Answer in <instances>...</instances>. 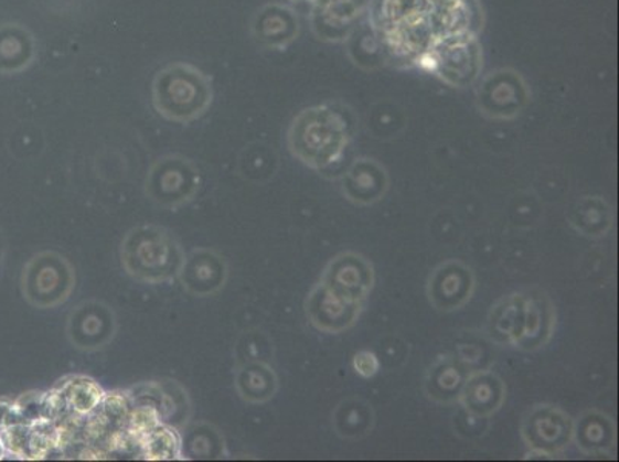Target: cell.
Wrapping results in <instances>:
<instances>
[{
    "label": "cell",
    "instance_id": "obj_11",
    "mask_svg": "<svg viewBox=\"0 0 619 462\" xmlns=\"http://www.w3.org/2000/svg\"><path fill=\"white\" fill-rule=\"evenodd\" d=\"M118 332L116 314L103 301L82 302L70 313L67 337L73 347L82 352H95L115 340Z\"/></svg>",
    "mask_w": 619,
    "mask_h": 462
},
{
    "label": "cell",
    "instance_id": "obj_2",
    "mask_svg": "<svg viewBox=\"0 0 619 462\" xmlns=\"http://www.w3.org/2000/svg\"><path fill=\"white\" fill-rule=\"evenodd\" d=\"M184 251L177 238L158 225H139L120 247L124 269L136 281L158 286L179 277Z\"/></svg>",
    "mask_w": 619,
    "mask_h": 462
},
{
    "label": "cell",
    "instance_id": "obj_8",
    "mask_svg": "<svg viewBox=\"0 0 619 462\" xmlns=\"http://www.w3.org/2000/svg\"><path fill=\"white\" fill-rule=\"evenodd\" d=\"M201 186L200 170L178 154L158 159L147 174L146 193L162 207L177 208L194 200Z\"/></svg>",
    "mask_w": 619,
    "mask_h": 462
},
{
    "label": "cell",
    "instance_id": "obj_20",
    "mask_svg": "<svg viewBox=\"0 0 619 462\" xmlns=\"http://www.w3.org/2000/svg\"><path fill=\"white\" fill-rule=\"evenodd\" d=\"M617 422L599 409L583 411L574 419V444L587 456H605L617 448Z\"/></svg>",
    "mask_w": 619,
    "mask_h": 462
},
{
    "label": "cell",
    "instance_id": "obj_10",
    "mask_svg": "<svg viewBox=\"0 0 619 462\" xmlns=\"http://www.w3.org/2000/svg\"><path fill=\"white\" fill-rule=\"evenodd\" d=\"M477 277L469 264L449 259L439 264L427 279V298L436 312L453 313L472 301Z\"/></svg>",
    "mask_w": 619,
    "mask_h": 462
},
{
    "label": "cell",
    "instance_id": "obj_25",
    "mask_svg": "<svg viewBox=\"0 0 619 462\" xmlns=\"http://www.w3.org/2000/svg\"><path fill=\"white\" fill-rule=\"evenodd\" d=\"M434 11L431 0H370L367 15L377 33H381L393 25L415 21Z\"/></svg>",
    "mask_w": 619,
    "mask_h": 462
},
{
    "label": "cell",
    "instance_id": "obj_31",
    "mask_svg": "<svg viewBox=\"0 0 619 462\" xmlns=\"http://www.w3.org/2000/svg\"><path fill=\"white\" fill-rule=\"evenodd\" d=\"M353 370L361 376V378L370 379L377 375L380 372L381 363L375 353L370 351L357 352L353 356Z\"/></svg>",
    "mask_w": 619,
    "mask_h": 462
},
{
    "label": "cell",
    "instance_id": "obj_19",
    "mask_svg": "<svg viewBox=\"0 0 619 462\" xmlns=\"http://www.w3.org/2000/svg\"><path fill=\"white\" fill-rule=\"evenodd\" d=\"M473 368L458 355H441L428 366L424 376V394L439 406L458 402L461 388Z\"/></svg>",
    "mask_w": 619,
    "mask_h": 462
},
{
    "label": "cell",
    "instance_id": "obj_1",
    "mask_svg": "<svg viewBox=\"0 0 619 462\" xmlns=\"http://www.w3.org/2000/svg\"><path fill=\"white\" fill-rule=\"evenodd\" d=\"M356 123L344 105L324 104L306 108L291 120L287 146L299 162L324 172L340 162L352 142Z\"/></svg>",
    "mask_w": 619,
    "mask_h": 462
},
{
    "label": "cell",
    "instance_id": "obj_15",
    "mask_svg": "<svg viewBox=\"0 0 619 462\" xmlns=\"http://www.w3.org/2000/svg\"><path fill=\"white\" fill-rule=\"evenodd\" d=\"M179 278L184 289L193 297H213L227 283L228 266L216 251L196 248L185 256Z\"/></svg>",
    "mask_w": 619,
    "mask_h": 462
},
{
    "label": "cell",
    "instance_id": "obj_23",
    "mask_svg": "<svg viewBox=\"0 0 619 462\" xmlns=\"http://www.w3.org/2000/svg\"><path fill=\"white\" fill-rule=\"evenodd\" d=\"M523 290L505 294L490 310L487 336L498 347H513L523 320Z\"/></svg>",
    "mask_w": 619,
    "mask_h": 462
},
{
    "label": "cell",
    "instance_id": "obj_12",
    "mask_svg": "<svg viewBox=\"0 0 619 462\" xmlns=\"http://www.w3.org/2000/svg\"><path fill=\"white\" fill-rule=\"evenodd\" d=\"M523 320H521L520 335L512 348L515 351L533 353L546 347L555 336L556 307L547 291L532 287L523 290Z\"/></svg>",
    "mask_w": 619,
    "mask_h": 462
},
{
    "label": "cell",
    "instance_id": "obj_22",
    "mask_svg": "<svg viewBox=\"0 0 619 462\" xmlns=\"http://www.w3.org/2000/svg\"><path fill=\"white\" fill-rule=\"evenodd\" d=\"M345 44L350 61L365 72H375L392 62L391 53L381 34L370 22L367 13L362 15L360 22L354 25Z\"/></svg>",
    "mask_w": 619,
    "mask_h": 462
},
{
    "label": "cell",
    "instance_id": "obj_4",
    "mask_svg": "<svg viewBox=\"0 0 619 462\" xmlns=\"http://www.w3.org/2000/svg\"><path fill=\"white\" fill-rule=\"evenodd\" d=\"M419 67L434 73L447 87L457 90L474 87L484 68L480 36L450 34L439 37Z\"/></svg>",
    "mask_w": 619,
    "mask_h": 462
},
{
    "label": "cell",
    "instance_id": "obj_14",
    "mask_svg": "<svg viewBox=\"0 0 619 462\" xmlns=\"http://www.w3.org/2000/svg\"><path fill=\"white\" fill-rule=\"evenodd\" d=\"M364 312V305L352 304L318 282L306 299L310 324L327 335H341L353 329Z\"/></svg>",
    "mask_w": 619,
    "mask_h": 462
},
{
    "label": "cell",
    "instance_id": "obj_16",
    "mask_svg": "<svg viewBox=\"0 0 619 462\" xmlns=\"http://www.w3.org/2000/svg\"><path fill=\"white\" fill-rule=\"evenodd\" d=\"M391 189L385 166L373 158H360L342 174L341 190L346 201L370 207L383 201Z\"/></svg>",
    "mask_w": 619,
    "mask_h": 462
},
{
    "label": "cell",
    "instance_id": "obj_30",
    "mask_svg": "<svg viewBox=\"0 0 619 462\" xmlns=\"http://www.w3.org/2000/svg\"><path fill=\"white\" fill-rule=\"evenodd\" d=\"M224 448V440H222L221 434L217 432H212L210 427L206 430L194 429L192 433L186 437V440L182 442V449H185L186 455L189 458H217L221 455V450Z\"/></svg>",
    "mask_w": 619,
    "mask_h": 462
},
{
    "label": "cell",
    "instance_id": "obj_32",
    "mask_svg": "<svg viewBox=\"0 0 619 462\" xmlns=\"http://www.w3.org/2000/svg\"><path fill=\"white\" fill-rule=\"evenodd\" d=\"M14 425H21L14 402H0V430Z\"/></svg>",
    "mask_w": 619,
    "mask_h": 462
},
{
    "label": "cell",
    "instance_id": "obj_9",
    "mask_svg": "<svg viewBox=\"0 0 619 462\" xmlns=\"http://www.w3.org/2000/svg\"><path fill=\"white\" fill-rule=\"evenodd\" d=\"M319 282L337 297L365 307L375 287V267L364 255L342 251L327 264Z\"/></svg>",
    "mask_w": 619,
    "mask_h": 462
},
{
    "label": "cell",
    "instance_id": "obj_18",
    "mask_svg": "<svg viewBox=\"0 0 619 462\" xmlns=\"http://www.w3.org/2000/svg\"><path fill=\"white\" fill-rule=\"evenodd\" d=\"M301 23L294 8L284 3H267L255 14L252 34L264 49L284 50L298 39Z\"/></svg>",
    "mask_w": 619,
    "mask_h": 462
},
{
    "label": "cell",
    "instance_id": "obj_29",
    "mask_svg": "<svg viewBox=\"0 0 619 462\" xmlns=\"http://www.w3.org/2000/svg\"><path fill=\"white\" fill-rule=\"evenodd\" d=\"M140 455L148 461H171L182 456V440L173 426L156 427L143 438Z\"/></svg>",
    "mask_w": 619,
    "mask_h": 462
},
{
    "label": "cell",
    "instance_id": "obj_7",
    "mask_svg": "<svg viewBox=\"0 0 619 462\" xmlns=\"http://www.w3.org/2000/svg\"><path fill=\"white\" fill-rule=\"evenodd\" d=\"M529 456L558 458L574 444V418L553 404H538L525 411L520 426Z\"/></svg>",
    "mask_w": 619,
    "mask_h": 462
},
{
    "label": "cell",
    "instance_id": "obj_26",
    "mask_svg": "<svg viewBox=\"0 0 619 462\" xmlns=\"http://www.w3.org/2000/svg\"><path fill=\"white\" fill-rule=\"evenodd\" d=\"M36 57V44L21 25L0 26V72L15 73L29 68Z\"/></svg>",
    "mask_w": 619,
    "mask_h": 462
},
{
    "label": "cell",
    "instance_id": "obj_6",
    "mask_svg": "<svg viewBox=\"0 0 619 462\" xmlns=\"http://www.w3.org/2000/svg\"><path fill=\"white\" fill-rule=\"evenodd\" d=\"M532 100L527 80L515 68H497L481 76L474 90L478 111L490 120H515Z\"/></svg>",
    "mask_w": 619,
    "mask_h": 462
},
{
    "label": "cell",
    "instance_id": "obj_21",
    "mask_svg": "<svg viewBox=\"0 0 619 462\" xmlns=\"http://www.w3.org/2000/svg\"><path fill=\"white\" fill-rule=\"evenodd\" d=\"M567 223L587 239H602L612 232L615 209L602 196H581L566 212Z\"/></svg>",
    "mask_w": 619,
    "mask_h": 462
},
{
    "label": "cell",
    "instance_id": "obj_13",
    "mask_svg": "<svg viewBox=\"0 0 619 462\" xmlns=\"http://www.w3.org/2000/svg\"><path fill=\"white\" fill-rule=\"evenodd\" d=\"M370 0H314L310 26L319 41L345 42L354 25L367 13Z\"/></svg>",
    "mask_w": 619,
    "mask_h": 462
},
{
    "label": "cell",
    "instance_id": "obj_35",
    "mask_svg": "<svg viewBox=\"0 0 619 462\" xmlns=\"http://www.w3.org/2000/svg\"><path fill=\"white\" fill-rule=\"evenodd\" d=\"M290 2H295V3H313L314 0H290Z\"/></svg>",
    "mask_w": 619,
    "mask_h": 462
},
{
    "label": "cell",
    "instance_id": "obj_5",
    "mask_svg": "<svg viewBox=\"0 0 619 462\" xmlns=\"http://www.w3.org/2000/svg\"><path fill=\"white\" fill-rule=\"evenodd\" d=\"M76 271L57 251H42L30 259L22 273L23 298L36 309H56L72 297Z\"/></svg>",
    "mask_w": 619,
    "mask_h": 462
},
{
    "label": "cell",
    "instance_id": "obj_34",
    "mask_svg": "<svg viewBox=\"0 0 619 462\" xmlns=\"http://www.w3.org/2000/svg\"><path fill=\"white\" fill-rule=\"evenodd\" d=\"M6 448H3L2 441H0V460L6 456Z\"/></svg>",
    "mask_w": 619,
    "mask_h": 462
},
{
    "label": "cell",
    "instance_id": "obj_28",
    "mask_svg": "<svg viewBox=\"0 0 619 462\" xmlns=\"http://www.w3.org/2000/svg\"><path fill=\"white\" fill-rule=\"evenodd\" d=\"M57 388L64 396L68 411L82 418L95 411L105 396L104 388L88 376H68L61 380Z\"/></svg>",
    "mask_w": 619,
    "mask_h": 462
},
{
    "label": "cell",
    "instance_id": "obj_17",
    "mask_svg": "<svg viewBox=\"0 0 619 462\" xmlns=\"http://www.w3.org/2000/svg\"><path fill=\"white\" fill-rule=\"evenodd\" d=\"M508 399V386L493 370H472L459 394L458 404L470 417L489 419L502 409Z\"/></svg>",
    "mask_w": 619,
    "mask_h": 462
},
{
    "label": "cell",
    "instance_id": "obj_3",
    "mask_svg": "<svg viewBox=\"0 0 619 462\" xmlns=\"http://www.w3.org/2000/svg\"><path fill=\"white\" fill-rule=\"evenodd\" d=\"M151 97L156 111L171 122L190 123L200 119L213 103L209 77L193 65L177 62L154 76Z\"/></svg>",
    "mask_w": 619,
    "mask_h": 462
},
{
    "label": "cell",
    "instance_id": "obj_27",
    "mask_svg": "<svg viewBox=\"0 0 619 462\" xmlns=\"http://www.w3.org/2000/svg\"><path fill=\"white\" fill-rule=\"evenodd\" d=\"M236 390L244 401L264 404L275 398L279 388L274 368L260 361L244 364L236 373Z\"/></svg>",
    "mask_w": 619,
    "mask_h": 462
},
{
    "label": "cell",
    "instance_id": "obj_33",
    "mask_svg": "<svg viewBox=\"0 0 619 462\" xmlns=\"http://www.w3.org/2000/svg\"><path fill=\"white\" fill-rule=\"evenodd\" d=\"M436 10H446V8H450L457 6L459 0H431Z\"/></svg>",
    "mask_w": 619,
    "mask_h": 462
},
{
    "label": "cell",
    "instance_id": "obj_24",
    "mask_svg": "<svg viewBox=\"0 0 619 462\" xmlns=\"http://www.w3.org/2000/svg\"><path fill=\"white\" fill-rule=\"evenodd\" d=\"M375 410L372 404L360 398L349 396L338 404L332 413L334 433L345 441H361L372 434L375 429Z\"/></svg>",
    "mask_w": 619,
    "mask_h": 462
}]
</instances>
